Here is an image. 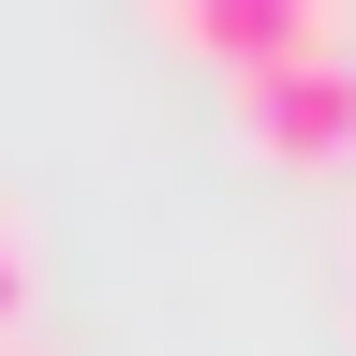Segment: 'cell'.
<instances>
[{
  "label": "cell",
  "mask_w": 356,
  "mask_h": 356,
  "mask_svg": "<svg viewBox=\"0 0 356 356\" xmlns=\"http://www.w3.org/2000/svg\"><path fill=\"white\" fill-rule=\"evenodd\" d=\"M238 119H252L282 163H341V149H356V44H327V60H282V74H252V89H238Z\"/></svg>",
  "instance_id": "obj_1"
},
{
  "label": "cell",
  "mask_w": 356,
  "mask_h": 356,
  "mask_svg": "<svg viewBox=\"0 0 356 356\" xmlns=\"http://www.w3.org/2000/svg\"><path fill=\"white\" fill-rule=\"evenodd\" d=\"M15 297H30V222H0V341H15Z\"/></svg>",
  "instance_id": "obj_3"
},
{
  "label": "cell",
  "mask_w": 356,
  "mask_h": 356,
  "mask_svg": "<svg viewBox=\"0 0 356 356\" xmlns=\"http://www.w3.org/2000/svg\"><path fill=\"white\" fill-rule=\"evenodd\" d=\"M178 44H208V60L222 74H282V60H327V44H341V15H312V0H178V15H163Z\"/></svg>",
  "instance_id": "obj_2"
},
{
  "label": "cell",
  "mask_w": 356,
  "mask_h": 356,
  "mask_svg": "<svg viewBox=\"0 0 356 356\" xmlns=\"http://www.w3.org/2000/svg\"><path fill=\"white\" fill-rule=\"evenodd\" d=\"M0 356H30V341H0Z\"/></svg>",
  "instance_id": "obj_4"
}]
</instances>
